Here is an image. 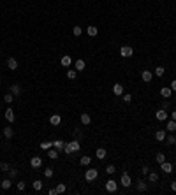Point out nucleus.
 <instances>
[{"label":"nucleus","instance_id":"de8ad7c7","mask_svg":"<svg viewBox=\"0 0 176 195\" xmlns=\"http://www.w3.org/2000/svg\"><path fill=\"white\" fill-rule=\"evenodd\" d=\"M48 193H50V195H56V188H51V190H50Z\"/></svg>","mask_w":176,"mask_h":195},{"label":"nucleus","instance_id":"39448f33","mask_svg":"<svg viewBox=\"0 0 176 195\" xmlns=\"http://www.w3.org/2000/svg\"><path fill=\"white\" fill-rule=\"evenodd\" d=\"M120 183H122V186H125V188H129L130 186V176L127 174V172H123V174H122V178H120Z\"/></svg>","mask_w":176,"mask_h":195},{"label":"nucleus","instance_id":"c9c22d12","mask_svg":"<svg viewBox=\"0 0 176 195\" xmlns=\"http://www.w3.org/2000/svg\"><path fill=\"white\" fill-rule=\"evenodd\" d=\"M76 76H78V70H67V77L69 79H76Z\"/></svg>","mask_w":176,"mask_h":195},{"label":"nucleus","instance_id":"473e14b6","mask_svg":"<svg viewBox=\"0 0 176 195\" xmlns=\"http://www.w3.org/2000/svg\"><path fill=\"white\" fill-rule=\"evenodd\" d=\"M155 160H157V164H159V165H160L162 162H166V157H164V153H157V155H155Z\"/></svg>","mask_w":176,"mask_h":195},{"label":"nucleus","instance_id":"a211bd4d","mask_svg":"<svg viewBox=\"0 0 176 195\" xmlns=\"http://www.w3.org/2000/svg\"><path fill=\"white\" fill-rule=\"evenodd\" d=\"M166 128L169 130V132H176V120H169L167 125H166Z\"/></svg>","mask_w":176,"mask_h":195},{"label":"nucleus","instance_id":"c756f323","mask_svg":"<svg viewBox=\"0 0 176 195\" xmlns=\"http://www.w3.org/2000/svg\"><path fill=\"white\" fill-rule=\"evenodd\" d=\"M67 192V186H65L63 183H58V186H56V193H65Z\"/></svg>","mask_w":176,"mask_h":195},{"label":"nucleus","instance_id":"f257e3e1","mask_svg":"<svg viewBox=\"0 0 176 195\" xmlns=\"http://www.w3.org/2000/svg\"><path fill=\"white\" fill-rule=\"evenodd\" d=\"M81 149V144H79V141H69V142H65V146H63V151H65V155H72V153H76V151H79Z\"/></svg>","mask_w":176,"mask_h":195},{"label":"nucleus","instance_id":"72a5a7b5","mask_svg":"<svg viewBox=\"0 0 176 195\" xmlns=\"http://www.w3.org/2000/svg\"><path fill=\"white\" fill-rule=\"evenodd\" d=\"M34 190H35V192L42 190V181H39V179H37V181H34Z\"/></svg>","mask_w":176,"mask_h":195},{"label":"nucleus","instance_id":"aec40b11","mask_svg":"<svg viewBox=\"0 0 176 195\" xmlns=\"http://www.w3.org/2000/svg\"><path fill=\"white\" fill-rule=\"evenodd\" d=\"M136 186H138V192H146V188H148V185H146V181H143V179H139Z\"/></svg>","mask_w":176,"mask_h":195},{"label":"nucleus","instance_id":"20e7f679","mask_svg":"<svg viewBox=\"0 0 176 195\" xmlns=\"http://www.w3.org/2000/svg\"><path fill=\"white\" fill-rule=\"evenodd\" d=\"M132 55H134V49H132L130 46H122V49H120V56H123V58H130Z\"/></svg>","mask_w":176,"mask_h":195},{"label":"nucleus","instance_id":"7c9ffc66","mask_svg":"<svg viewBox=\"0 0 176 195\" xmlns=\"http://www.w3.org/2000/svg\"><path fill=\"white\" fill-rule=\"evenodd\" d=\"M11 185H12V183H11V179H4L2 183H0V186H2L4 190H9V188H11Z\"/></svg>","mask_w":176,"mask_h":195},{"label":"nucleus","instance_id":"423d86ee","mask_svg":"<svg viewBox=\"0 0 176 195\" xmlns=\"http://www.w3.org/2000/svg\"><path fill=\"white\" fill-rule=\"evenodd\" d=\"M4 116H6V120H7L9 123H12V121L16 120V114H14V111L11 109V107H9V109H6V111H4Z\"/></svg>","mask_w":176,"mask_h":195},{"label":"nucleus","instance_id":"2f4dec72","mask_svg":"<svg viewBox=\"0 0 176 195\" xmlns=\"http://www.w3.org/2000/svg\"><path fill=\"white\" fill-rule=\"evenodd\" d=\"M164 72H166V69H164V67H157L153 74H155L157 77H162V76H164Z\"/></svg>","mask_w":176,"mask_h":195},{"label":"nucleus","instance_id":"c03bdc74","mask_svg":"<svg viewBox=\"0 0 176 195\" xmlns=\"http://www.w3.org/2000/svg\"><path fill=\"white\" fill-rule=\"evenodd\" d=\"M141 170H143V174L146 176V174H148V172H150V167H148V165H144V167H143Z\"/></svg>","mask_w":176,"mask_h":195},{"label":"nucleus","instance_id":"412c9836","mask_svg":"<svg viewBox=\"0 0 176 195\" xmlns=\"http://www.w3.org/2000/svg\"><path fill=\"white\" fill-rule=\"evenodd\" d=\"M155 139L157 141H166V130H157V132H155Z\"/></svg>","mask_w":176,"mask_h":195},{"label":"nucleus","instance_id":"393cba45","mask_svg":"<svg viewBox=\"0 0 176 195\" xmlns=\"http://www.w3.org/2000/svg\"><path fill=\"white\" fill-rule=\"evenodd\" d=\"M48 157L51 158V160H55V158H58V149H48Z\"/></svg>","mask_w":176,"mask_h":195},{"label":"nucleus","instance_id":"37998d69","mask_svg":"<svg viewBox=\"0 0 176 195\" xmlns=\"http://www.w3.org/2000/svg\"><path fill=\"white\" fill-rule=\"evenodd\" d=\"M18 190H19V192H23V190H25V183H23V181H19V183H18Z\"/></svg>","mask_w":176,"mask_h":195},{"label":"nucleus","instance_id":"09e8293b","mask_svg":"<svg viewBox=\"0 0 176 195\" xmlns=\"http://www.w3.org/2000/svg\"><path fill=\"white\" fill-rule=\"evenodd\" d=\"M171 190H173V192H176V181H173V183H171Z\"/></svg>","mask_w":176,"mask_h":195},{"label":"nucleus","instance_id":"8fccbe9b","mask_svg":"<svg viewBox=\"0 0 176 195\" xmlns=\"http://www.w3.org/2000/svg\"><path fill=\"white\" fill-rule=\"evenodd\" d=\"M173 120H176V111H173Z\"/></svg>","mask_w":176,"mask_h":195},{"label":"nucleus","instance_id":"f3484780","mask_svg":"<svg viewBox=\"0 0 176 195\" xmlns=\"http://www.w3.org/2000/svg\"><path fill=\"white\" fill-rule=\"evenodd\" d=\"M90 121H92L90 114H88V113H81V123L83 125H90Z\"/></svg>","mask_w":176,"mask_h":195},{"label":"nucleus","instance_id":"f704fd0d","mask_svg":"<svg viewBox=\"0 0 176 195\" xmlns=\"http://www.w3.org/2000/svg\"><path fill=\"white\" fill-rule=\"evenodd\" d=\"M51 146H53V142H48V141H44V142H41V148H42V149H46V151H48V149L51 148Z\"/></svg>","mask_w":176,"mask_h":195},{"label":"nucleus","instance_id":"e433bc0d","mask_svg":"<svg viewBox=\"0 0 176 195\" xmlns=\"http://www.w3.org/2000/svg\"><path fill=\"white\" fill-rule=\"evenodd\" d=\"M115 170H116L115 165H107V167H106V172H107V174H115Z\"/></svg>","mask_w":176,"mask_h":195},{"label":"nucleus","instance_id":"6ab92c4d","mask_svg":"<svg viewBox=\"0 0 176 195\" xmlns=\"http://www.w3.org/2000/svg\"><path fill=\"white\" fill-rule=\"evenodd\" d=\"M95 155H97V158H99V160H104L107 153H106V149H104V148H99V149L95 151Z\"/></svg>","mask_w":176,"mask_h":195},{"label":"nucleus","instance_id":"4c0bfd02","mask_svg":"<svg viewBox=\"0 0 176 195\" xmlns=\"http://www.w3.org/2000/svg\"><path fill=\"white\" fill-rule=\"evenodd\" d=\"M72 32H74V37H79L83 30H81V27H74V28H72Z\"/></svg>","mask_w":176,"mask_h":195},{"label":"nucleus","instance_id":"9b49d317","mask_svg":"<svg viewBox=\"0 0 176 195\" xmlns=\"http://www.w3.org/2000/svg\"><path fill=\"white\" fill-rule=\"evenodd\" d=\"M151 77H153V72H150V70H143V72H141V79H143L144 83H150Z\"/></svg>","mask_w":176,"mask_h":195},{"label":"nucleus","instance_id":"ddd939ff","mask_svg":"<svg viewBox=\"0 0 176 195\" xmlns=\"http://www.w3.org/2000/svg\"><path fill=\"white\" fill-rule=\"evenodd\" d=\"M160 95H162L164 99H169V97H173V90L169 88V86H164V88L160 90Z\"/></svg>","mask_w":176,"mask_h":195},{"label":"nucleus","instance_id":"f8f14e48","mask_svg":"<svg viewBox=\"0 0 176 195\" xmlns=\"http://www.w3.org/2000/svg\"><path fill=\"white\" fill-rule=\"evenodd\" d=\"M155 118H157L159 121H166V120H167V113H166V109L157 111V113H155Z\"/></svg>","mask_w":176,"mask_h":195},{"label":"nucleus","instance_id":"a19ab883","mask_svg":"<svg viewBox=\"0 0 176 195\" xmlns=\"http://www.w3.org/2000/svg\"><path fill=\"white\" fill-rule=\"evenodd\" d=\"M44 176H46V178H53V169H46V170H44Z\"/></svg>","mask_w":176,"mask_h":195},{"label":"nucleus","instance_id":"58836bf2","mask_svg":"<svg viewBox=\"0 0 176 195\" xmlns=\"http://www.w3.org/2000/svg\"><path fill=\"white\" fill-rule=\"evenodd\" d=\"M4 100H6V102H7V104H11V102H12V100H14V95H12V93H7V95H6V97H4Z\"/></svg>","mask_w":176,"mask_h":195},{"label":"nucleus","instance_id":"c85d7f7f","mask_svg":"<svg viewBox=\"0 0 176 195\" xmlns=\"http://www.w3.org/2000/svg\"><path fill=\"white\" fill-rule=\"evenodd\" d=\"M166 142H167V144H176V137H174V132H171V135H166Z\"/></svg>","mask_w":176,"mask_h":195},{"label":"nucleus","instance_id":"0eeeda50","mask_svg":"<svg viewBox=\"0 0 176 195\" xmlns=\"http://www.w3.org/2000/svg\"><path fill=\"white\" fill-rule=\"evenodd\" d=\"M160 169H162L164 174H171V172H173V164H169V162H162V164H160Z\"/></svg>","mask_w":176,"mask_h":195},{"label":"nucleus","instance_id":"79ce46f5","mask_svg":"<svg viewBox=\"0 0 176 195\" xmlns=\"http://www.w3.org/2000/svg\"><path fill=\"white\" fill-rule=\"evenodd\" d=\"M0 169H2V170H11V167H9V164H2V165H0Z\"/></svg>","mask_w":176,"mask_h":195},{"label":"nucleus","instance_id":"a18cd8bd","mask_svg":"<svg viewBox=\"0 0 176 195\" xmlns=\"http://www.w3.org/2000/svg\"><path fill=\"white\" fill-rule=\"evenodd\" d=\"M169 88H171V90H173V92H176V79H174V81H173V83H171V86H169Z\"/></svg>","mask_w":176,"mask_h":195},{"label":"nucleus","instance_id":"9d476101","mask_svg":"<svg viewBox=\"0 0 176 195\" xmlns=\"http://www.w3.org/2000/svg\"><path fill=\"white\" fill-rule=\"evenodd\" d=\"M113 93L116 95V97H120V95H123V84H113Z\"/></svg>","mask_w":176,"mask_h":195},{"label":"nucleus","instance_id":"4468645a","mask_svg":"<svg viewBox=\"0 0 176 195\" xmlns=\"http://www.w3.org/2000/svg\"><path fill=\"white\" fill-rule=\"evenodd\" d=\"M60 63H62V67H69V65L72 63V58H71L69 55H65V56H62V60H60Z\"/></svg>","mask_w":176,"mask_h":195},{"label":"nucleus","instance_id":"6e6552de","mask_svg":"<svg viewBox=\"0 0 176 195\" xmlns=\"http://www.w3.org/2000/svg\"><path fill=\"white\" fill-rule=\"evenodd\" d=\"M7 67H9L11 70H16V69H18V60H16L14 56L7 58Z\"/></svg>","mask_w":176,"mask_h":195},{"label":"nucleus","instance_id":"49530a36","mask_svg":"<svg viewBox=\"0 0 176 195\" xmlns=\"http://www.w3.org/2000/svg\"><path fill=\"white\" fill-rule=\"evenodd\" d=\"M16 176H18V172L14 169H11V178H16Z\"/></svg>","mask_w":176,"mask_h":195},{"label":"nucleus","instance_id":"dca6fc26","mask_svg":"<svg viewBox=\"0 0 176 195\" xmlns=\"http://www.w3.org/2000/svg\"><path fill=\"white\" fill-rule=\"evenodd\" d=\"M60 121H62V116H60V114H53V116L50 118V123H51L53 127H56V125H60Z\"/></svg>","mask_w":176,"mask_h":195},{"label":"nucleus","instance_id":"1a4fd4ad","mask_svg":"<svg viewBox=\"0 0 176 195\" xmlns=\"http://www.w3.org/2000/svg\"><path fill=\"white\" fill-rule=\"evenodd\" d=\"M30 165H32L34 169H39V167L42 165V158H41V157H32V160H30Z\"/></svg>","mask_w":176,"mask_h":195},{"label":"nucleus","instance_id":"603ef678","mask_svg":"<svg viewBox=\"0 0 176 195\" xmlns=\"http://www.w3.org/2000/svg\"><path fill=\"white\" fill-rule=\"evenodd\" d=\"M174 172H176V169H174Z\"/></svg>","mask_w":176,"mask_h":195},{"label":"nucleus","instance_id":"bb28decb","mask_svg":"<svg viewBox=\"0 0 176 195\" xmlns=\"http://www.w3.org/2000/svg\"><path fill=\"white\" fill-rule=\"evenodd\" d=\"M4 137L6 139H11L12 137V128L11 127H4Z\"/></svg>","mask_w":176,"mask_h":195},{"label":"nucleus","instance_id":"2eb2a0df","mask_svg":"<svg viewBox=\"0 0 176 195\" xmlns=\"http://www.w3.org/2000/svg\"><path fill=\"white\" fill-rule=\"evenodd\" d=\"M85 67H86V63H85V60H76V63H74V69L76 70H85Z\"/></svg>","mask_w":176,"mask_h":195},{"label":"nucleus","instance_id":"a878e982","mask_svg":"<svg viewBox=\"0 0 176 195\" xmlns=\"http://www.w3.org/2000/svg\"><path fill=\"white\" fill-rule=\"evenodd\" d=\"M148 179L151 183H157L159 181V174H157V172H148Z\"/></svg>","mask_w":176,"mask_h":195},{"label":"nucleus","instance_id":"5701e85b","mask_svg":"<svg viewBox=\"0 0 176 195\" xmlns=\"http://www.w3.org/2000/svg\"><path fill=\"white\" fill-rule=\"evenodd\" d=\"M86 32H88V35H90V37H95V35L99 34L97 27H94V25H92V27H88V28H86Z\"/></svg>","mask_w":176,"mask_h":195},{"label":"nucleus","instance_id":"ea45409f","mask_svg":"<svg viewBox=\"0 0 176 195\" xmlns=\"http://www.w3.org/2000/svg\"><path fill=\"white\" fill-rule=\"evenodd\" d=\"M122 99H123V102H127V104H129V102L132 100V95H130V93H123V95H122Z\"/></svg>","mask_w":176,"mask_h":195},{"label":"nucleus","instance_id":"f03ea898","mask_svg":"<svg viewBox=\"0 0 176 195\" xmlns=\"http://www.w3.org/2000/svg\"><path fill=\"white\" fill-rule=\"evenodd\" d=\"M97 176H99V170L97 169H88L85 172V179L86 181H94V179H97Z\"/></svg>","mask_w":176,"mask_h":195},{"label":"nucleus","instance_id":"7ed1b4c3","mask_svg":"<svg viewBox=\"0 0 176 195\" xmlns=\"http://www.w3.org/2000/svg\"><path fill=\"white\" fill-rule=\"evenodd\" d=\"M106 192H109V193H115V192H118V183H116L115 179H109V181H106Z\"/></svg>","mask_w":176,"mask_h":195},{"label":"nucleus","instance_id":"cd10ccee","mask_svg":"<svg viewBox=\"0 0 176 195\" xmlns=\"http://www.w3.org/2000/svg\"><path fill=\"white\" fill-rule=\"evenodd\" d=\"M63 146H65V142H63V141H55V142H53V148H55V149H58V151H62V149H63Z\"/></svg>","mask_w":176,"mask_h":195},{"label":"nucleus","instance_id":"4be33fe9","mask_svg":"<svg viewBox=\"0 0 176 195\" xmlns=\"http://www.w3.org/2000/svg\"><path fill=\"white\" fill-rule=\"evenodd\" d=\"M79 164H81V165H90V164H92V157L83 155V157H81V160H79Z\"/></svg>","mask_w":176,"mask_h":195},{"label":"nucleus","instance_id":"b1692460","mask_svg":"<svg viewBox=\"0 0 176 195\" xmlns=\"http://www.w3.org/2000/svg\"><path fill=\"white\" fill-rule=\"evenodd\" d=\"M11 93H12V95H19V93H21V86H19V84H12V86H11Z\"/></svg>","mask_w":176,"mask_h":195},{"label":"nucleus","instance_id":"3c124183","mask_svg":"<svg viewBox=\"0 0 176 195\" xmlns=\"http://www.w3.org/2000/svg\"><path fill=\"white\" fill-rule=\"evenodd\" d=\"M0 141H2V135H0Z\"/></svg>","mask_w":176,"mask_h":195}]
</instances>
